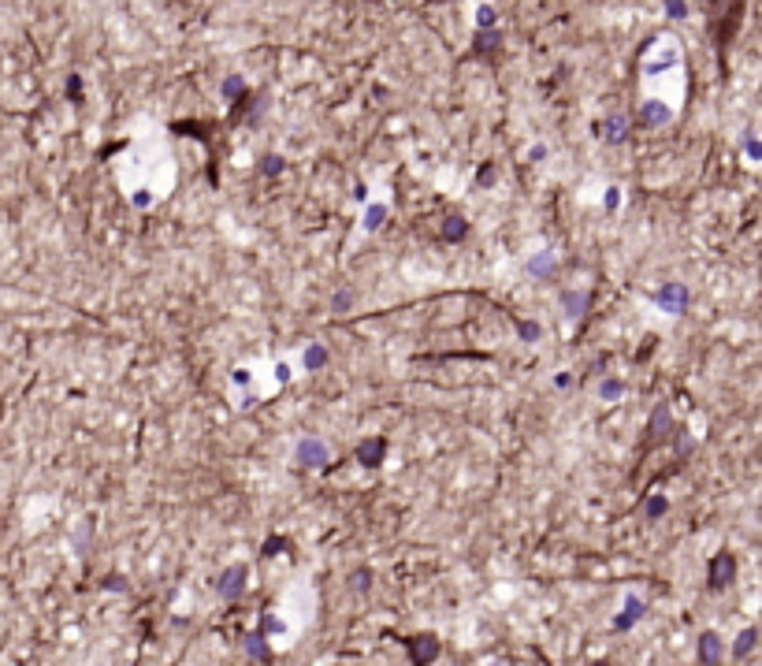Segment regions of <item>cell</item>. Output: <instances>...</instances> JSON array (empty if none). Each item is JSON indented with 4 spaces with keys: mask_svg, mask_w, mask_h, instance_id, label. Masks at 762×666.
Wrapping results in <instances>:
<instances>
[{
    "mask_svg": "<svg viewBox=\"0 0 762 666\" xmlns=\"http://www.w3.org/2000/svg\"><path fill=\"white\" fill-rule=\"evenodd\" d=\"M383 220H387V208H383V205H372L369 216H364V223H369V227H379Z\"/></svg>",
    "mask_w": 762,
    "mask_h": 666,
    "instance_id": "cell-19",
    "label": "cell"
},
{
    "mask_svg": "<svg viewBox=\"0 0 762 666\" xmlns=\"http://www.w3.org/2000/svg\"><path fill=\"white\" fill-rule=\"evenodd\" d=\"M283 547H290V540H283V536H272V540L260 547V555H264V559H272L275 551H283Z\"/></svg>",
    "mask_w": 762,
    "mask_h": 666,
    "instance_id": "cell-18",
    "label": "cell"
},
{
    "mask_svg": "<svg viewBox=\"0 0 762 666\" xmlns=\"http://www.w3.org/2000/svg\"><path fill=\"white\" fill-rule=\"evenodd\" d=\"M618 198H621L618 190H606V208H614V205H618Z\"/></svg>",
    "mask_w": 762,
    "mask_h": 666,
    "instance_id": "cell-30",
    "label": "cell"
},
{
    "mask_svg": "<svg viewBox=\"0 0 762 666\" xmlns=\"http://www.w3.org/2000/svg\"><path fill=\"white\" fill-rule=\"evenodd\" d=\"M755 644H758V629H744L733 644V659H748L755 652Z\"/></svg>",
    "mask_w": 762,
    "mask_h": 666,
    "instance_id": "cell-12",
    "label": "cell"
},
{
    "mask_svg": "<svg viewBox=\"0 0 762 666\" xmlns=\"http://www.w3.org/2000/svg\"><path fill=\"white\" fill-rule=\"evenodd\" d=\"M640 123H643V127H662V123H670V108L662 105V101H647V105H643V112H640Z\"/></svg>",
    "mask_w": 762,
    "mask_h": 666,
    "instance_id": "cell-9",
    "label": "cell"
},
{
    "mask_svg": "<svg viewBox=\"0 0 762 666\" xmlns=\"http://www.w3.org/2000/svg\"><path fill=\"white\" fill-rule=\"evenodd\" d=\"M618 395H621V384L618 380H606L603 384V398H618Z\"/></svg>",
    "mask_w": 762,
    "mask_h": 666,
    "instance_id": "cell-24",
    "label": "cell"
},
{
    "mask_svg": "<svg viewBox=\"0 0 762 666\" xmlns=\"http://www.w3.org/2000/svg\"><path fill=\"white\" fill-rule=\"evenodd\" d=\"M491 179H494V171H491V164H484V171H480V183H484V186H487V183H491Z\"/></svg>",
    "mask_w": 762,
    "mask_h": 666,
    "instance_id": "cell-28",
    "label": "cell"
},
{
    "mask_svg": "<svg viewBox=\"0 0 762 666\" xmlns=\"http://www.w3.org/2000/svg\"><path fill=\"white\" fill-rule=\"evenodd\" d=\"M658 305H666L670 313H681L684 305H688V290L681 283H666V287L658 290Z\"/></svg>",
    "mask_w": 762,
    "mask_h": 666,
    "instance_id": "cell-6",
    "label": "cell"
},
{
    "mask_svg": "<svg viewBox=\"0 0 762 666\" xmlns=\"http://www.w3.org/2000/svg\"><path fill=\"white\" fill-rule=\"evenodd\" d=\"M297 462L302 465H324L327 462V447L317 440H302L297 443Z\"/></svg>",
    "mask_w": 762,
    "mask_h": 666,
    "instance_id": "cell-7",
    "label": "cell"
},
{
    "mask_svg": "<svg viewBox=\"0 0 762 666\" xmlns=\"http://www.w3.org/2000/svg\"><path fill=\"white\" fill-rule=\"evenodd\" d=\"M666 11H670V15H688V8H684V4H666Z\"/></svg>",
    "mask_w": 762,
    "mask_h": 666,
    "instance_id": "cell-31",
    "label": "cell"
},
{
    "mask_svg": "<svg viewBox=\"0 0 762 666\" xmlns=\"http://www.w3.org/2000/svg\"><path fill=\"white\" fill-rule=\"evenodd\" d=\"M561 302H566L569 317H581L588 310V295H561Z\"/></svg>",
    "mask_w": 762,
    "mask_h": 666,
    "instance_id": "cell-17",
    "label": "cell"
},
{
    "mask_svg": "<svg viewBox=\"0 0 762 666\" xmlns=\"http://www.w3.org/2000/svg\"><path fill=\"white\" fill-rule=\"evenodd\" d=\"M354 298L350 295H335V310H346V305H350Z\"/></svg>",
    "mask_w": 762,
    "mask_h": 666,
    "instance_id": "cell-29",
    "label": "cell"
},
{
    "mask_svg": "<svg viewBox=\"0 0 762 666\" xmlns=\"http://www.w3.org/2000/svg\"><path fill=\"white\" fill-rule=\"evenodd\" d=\"M406 652H409L413 666H432L439 659V640L432 637V633H417V637L406 640Z\"/></svg>",
    "mask_w": 762,
    "mask_h": 666,
    "instance_id": "cell-1",
    "label": "cell"
},
{
    "mask_svg": "<svg viewBox=\"0 0 762 666\" xmlns=\"http://www.w3.org/2000/svg\"><path fill=\"white\" fill-rule=\"evenodd\" d=\"M223 97H227V101H242V97H245V83H242L238 75H231L227 83H223Z\"/></svg>",
    "mask_w": 762,
    "mask_h": 666,
    "instance_id": "cell-15",
    "label": "cell"
},
{
    "mask_svg": "<svg viewBox=\"0 0 762 666\" xmlns=\"http://www.w3.org/2000/svg\"><path fill=\"white\" fill-rule=\"evenodd\" d=\"M499 45H502V34H499V30H480L476 41H472L476 53H491V48H499Z\"/></svg>",
    "mask_w": 762,
    "mask_h": 666,
    "instance_id": "cell-13",
    "label": "cell"
},
{
    "mask_svg": "<svg viewBox=\"0 0 762 666\" xmlns=\"http://www.w3.org/2000/svg\"><path fill=\"white\" fill-rule=\"evenodd\" d=\"M595 131H599L606 142H625V134H628V120H625V116H610L606 123L595 127Z\"/></svg>",
    "mask_w": 762,
    "mask_h": 666,
    "instance_id": "cell-10",
    "label": "cell"
},
{
    "mask_svg": "<svg viewBox=\"0 0 762 666\" xmlns=\"http://www.w3.org/2000/svg\"><path fill=\"white\" fill-rule=\"evenodd\" d=\"M383 454H387V440L372 435V440H364V443L357 447V462H361L364 469H376L379 462H383Z\"/></svg>",
    "mask_w": 762,
    "mask_h": 666,
    "instance_id": "cell-4",
    "label": "cell"
},
{
    "mask_svg": "<svg viewBox=\"0 0 762 666\" xmlns=\"http://www.w3.org/2000/svg\"><path fill=\"white\" fill-rule=\"evenodd\" d=\"M640 618H643V599L628 596V599H625V610H621V618H614V629H618V633H625V629H633Z\"/></svg>",
    "mask_w": 762,
    "mask_h": 666,
    "instance_id": "cell-8",
    "label": "cell"
},
{
    "mask_svg": "<svg viewBox=\"0 0 762 666\" xmlns=\"http://www.w3.org/2000/svg\"><path fill=\"white\" fill-rule=\"evenodd\" d=\"M268 640H264V633H250L245 637V652H250L253 659H268V648H264Z\"/></svg>",
    "mask_w": 762,
    "mask_h": 666,
    "instance_id": "cell-14",
    "label": "cell"
},
{
    "mask_svg": "<svg viewBox=\"0 0 762 666\" xmlns=\"http://www.w3.org/2000/svg\"><path fill=\"white\" fill-rule=\"evenodd\" d=\"M487 666H506V662H487Z\"/></svg>",
    "mask_w": 762,
    "mask_h": 666,
    "instance_id": "cell-34",
    "label": "cell"
},
{
    "mask_svg": "<svg viewBox=\"0 0 762 666\" xmlns=\"http://www.w3.org/2000/svg\"><path fill=\"white\" fill-rule=\"evenodd\" d=\"M242 592H245V566L235 562V566H231V570L220 577V596H223V599H238Z\"/></svg>",
    "mask_w": 762,
    "mask_h": 666,
    "instance_id": "cell-3",
    "label": "cell"
},
{
    "mask_svg": "<svg viewBox=\"0 0 762 666\" xmlns=\"http://www.w3.org/2000/svg\"><path fill=\"white\" fill-rule=\"evenodd\" d=\"M521 335H524V339H536L539 328H536V324H521Z\"/></svg>",
    "mask_w": 762,
    "mask_h": 666,
    "instance_id": "cell-26",
    "label": "cell"
},
{
    "mask_svg": "<svg viewBox=\"0 0 762 666\" xmlns=\"http://www.w3.org/2000/svg\"><path fill=\"white\" fill-rule=\"evenodd\" d=\"M260 168H264V175H279L283 171V157H264Z\"/></svg>",
    "mask_w": 762,
    "mask_h": 666,
    "instance_id": "cell-21",
    "label": "cell"
},
{
    "mask_svg": "<svg viewBox=\"0 0 762 666\" xmlns=\"http://www.w3.org/2000/svg\"><path fill=\"white\" fill-rule=\"evenodd\" d=\"M748 153H751V157H762V145H758V142H748Z\"/></svg>",
    "mask_w": 762,
    "mask_h": 666,
    "instance_id": "cell-33",
    "label": "cell"
},
{
    "mask_svg": "<svg viewBox=\"0 0 762 666\" xmlns=\"http://www.w3.org/2000/svg\"><path fill=\"white\" fill-rule=\"evenodd\" d=\"M591 666H606V662H591Z\"/></svg>",
    "mask_w": 762,
    "mask_h": 666,
    "instance_id": "cell-35",
    "label": "cell"
},
{
    "mask_svg": "<svg viewBox=\"0 0 762 666\" xmlns=\"http://www.w3.org/2000/svg\"><path fill=\"white\" fill-rule=\"evenodd\" d=\"M733 577H736V559L729 555V551H721V555H714L710 559V570H707V584L710 588H729L733 584Z\"/></svg>",
    "mask_w": 762,
    "mask_h": 666,
    "instance_id": "cell-2",
    "label": "cell"
},
{
    "mask_svg": "<svg viewBox=\"0 0 762 666\" xmlns=\"http://www.w3.org/2000/svg\"><path fill=\"white\" fill-rule=\"evenodd\" d=\"M78 90H82V86H78V78L71 75V83H68V97H78Z\"/></svg>",
    "mask_w": 762,
    "mask_h": 666,
    "instance_id": "cell-32",
    "label": "cell"
},
{
    "mask_svg": "<svg viewBox=\"0 0 762 666\" xmlns=\"http://www.w3.org/2000/svg\"><path fill=\"white\" fill-rule=\"evenodd\" d=\"M699 662L703 666H718L721 662V637L714 629H707L703 637H699Z\"/></svg>",
    "mask_w": 762,
    "mask_h": 666,
    "instance_id": "cell-5",
    "label": "cell"
},
{
    "mask_svg": "<svg viewBox=\"0 0 762 666\" xmlns=\"http://www.w3.org/2000/svg\"><path fill=\"white\" fill-rule=\"evenodd\" d=\"M369 581H372L369 570H357V574H354V588H357V592H369Z\"/></svg>",
    "mask_w": 762,
    "mask_h": 666,
    "instance_id": "cell-23",
    "label": "cell"
},
{
    "mask_svg": "<svg viewBox=\"0 0 762 666\" xmlns=\"http://www.w3.org/2000/svg\"><path fill=\"white\" fill-rule=\"evenodd\" d=\"M235 384H238V387H245V384H250V372L238 369V372H235Z\"/></svg>",
    "mask_w": 762,
    "mask_h": 666,
    "instance_id": "cell-27",
    "label": "cell"
},
{
    "mask_svg": "<svg viewBox=\"0 0 762 666\" xmlns=\"http://www.w3.org/2000/svg\"><path fill=\"white\" fill-rule=\"evenodd\" d=\"M439 235H443V242H461V238L469 235V223L461 220V216H446V223H443Z\"/></svg>",
    "mask_w": 762,
    "mask_h": 666,
    "instance_id": "cell-11",
    "label": "cell"
},
{
    "mask_svg": "<svg viewBox=\"0 0 762 666\" xmlns=\"http://www.w3.org/2000/svg\"><path fill=\"white\" fill-rule=\"evenodd\" d=\"M105 588H120V592H123L127 584H123V577H105Z\"/></svg>",
    "mask_w": 762,
    "mask_h": 666,
    "instance_id": "cell-25",
    "label": "cell"
},
{
    "mask_svg": "<svg viewBox=\"0 0 762 666\" xmlns=\"http://www.w3.org/2000/svg\"><path fill=\"white\" fill-rule=\"evenodd\" d=\"M666 428H670V410H666V406H658L655 417H651V425H647V435H658V432H666Z\"/></svg>",
    "mask_w": 762,
    "mask_h": 666,
    "instance_id": "cell-16",
    "label": "cell"
},
{
    "mask_svg": "<svg viewBox=\"0 0 762 666\" xmlns=\"http://www.w3.org/2000/svg\"><path fill=\"white\" fill-rule=\"evenodd\" d=\"M643 510H647V517H662V514H666V499H662V495H655V499H651Z\"/></svg>",
    "mask_w": 762,
    "mask_h": 666,
    "instance_id": "cell-22",
    "label": "cell"
},
{
    "mask_svg": "<svg viewBox=\"0 0 762 666\" xmlns=\"http://www.w3.org/2000/svg\"><path fill=\"white\" fill-rule=\"evenodd\" d=\"M324 361H327V350H324V347H312V350H309V357H305V365H309V369H320Z\"/></svg>",
    "mask_w": 762,
    "mask_h": 666,
    "instance_id": "cell-20",
    "label": "cell"
}]
</instances>
